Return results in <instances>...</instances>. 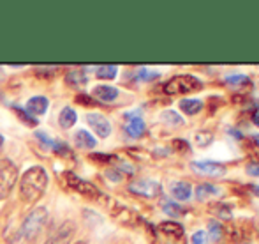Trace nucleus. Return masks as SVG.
<instances>
[{
  "instance_id": "f257e3e1",
  "label": "nucleus",
  "mask_w": 259,
  "mask_h": 244,
  "mask_svg": "<svg viewBox=\"0 0 259 244\" xmlns=\"http://www.w3.org/2000/svg\"><path fill=\"white\" fill-rule=\"evenodd\" d=\"M48 186V173L42 166H32L23 173L20 183V198L25 203H34L45 195Z\"/></svg>"
},
{
  "instance_id": "f03ea898",
  "label": "nucleus",
  "mask_w": 259,
  "mask_h": 244,
  "mask_svg": "<svg viewBox=\"0 0 259 244\" xmlns=\"http://www.w3.org/2000/svg\"><path fill=\"white\" fill-rule=\"evenodd\" d=\"M203 87L201 80H198L192 75H178L167 80L164 85V92L167 96H182V94H189L192 90H199Z\"/></svg>"
},
{
  "instance_id": "7ed1b4c3",
  "label": "nucleus",
  "mask_w": 259,
  "mask_h": 244,
  "mask_svg": "<svg viewBox=\"0 0 259 244\" xmlns=\"http://www.w3.org/2000/svg\"><path fill=\"white\" fill-rule=\"evenodd\" d=\"M46 220H48V211L45 207H37L34 209L23 221V227H21V232H23V237L27 241H34L39 234L42 232L46 225Z\"/></svg>"
},
{
  "instance_id": "20e7f679",
  "label": "nucleus",
  "mask_w": 259,
  "mask_h": 244,
  "mask_svg": "<svg viewBox=\"0 0 259 244\" xmlns=\"http://www.w3.org/2000/svg\"><path fill=\"white\" fill-rule=\"evenodd\" d=\"M18 179V166L11 159H0V200L11 195Z\"/></svg>"
},
{
  "instance_id": "39448f33",
  "label": "nucleus",
  "mask_w": 259,
  "mask_h": 244,
  "mask_svg": "<svg viewBox=\"0 0 259 244\" xmlns=\"http://www.w3.org/2000/svg\"><path fill=\"white\" fill-rule=\"evenodd\" d=\"M191 168L194 170L198 176H205V177H222L226 173V165L221 163H213V161H192Z\"/></svg>"
},
{
  "instance_id": "423d86ee",
  "label": "nucleus",
  "mask_w": 259,
  "mask_h": 244,
  "mask_svg": "<svg viewBox=\"0 0 259 244\" xmlns=\"http://www.w3.org/2000/svg\"><path fill=\"white\" fill-rule=\"evenodd\" d=\"M131 191L136 193L140 196H145V198H154V196L160 195L162 191V186L155 181H150V179H141V181H136V183L131 184Z\"/></svg>"
},
{
  "instance_id": "0eeeda50",
  "label": "nucleus",
  "mask_w": 259,
  "mask_h": 244,
  "mask_svg": "<svg viewBox=\"0 0 259 244\" xmlns=\"http://www.w3.org/2000/svg\"><path fill=\"white\" fill-rule=\"evenodd\" d=\"M87 122L89 126L96 131L97 136L101 138H108L111 134V124H109L108 119L101 114H89L87 115Z\"/></svg>"
},
{
  "instance_id": "6e6552de",
  "label": "nucleus",
  "mask_w": 259,
  "mask_h": 244,
  "mask_svg": "<svg viewBox=\"0 0 259 244\" xmlns=\"http://www.w3.org/2000/svg\"><path fill=\"white\" fill-rule=\"evenodd\" d=\"M72 235H74V225L64 223L45 244H69L72 241Z\"/></svg>"
},
{
  "instance_id": "1a4fd4ad",
  "label": "nucleus",
  "mask_w": 259,
  "mask_h": 244,
  "mask_svg": "<svg viewBox=\"0 0 259 244\" xmlns=\"http://www.w3.org/2000/svg\"><path fill=\"white\" fill-rule=\"evenodd\" d=\"M160 232L166 234L169 239H173L175 242H180V244L184 242L185 230L180 223H177V221H164V223H160Z\"/></svg>"
},
{
  "instance_id": "9d476101",
  "label": "nucleus",
  "mask_w": 259,
  "mask_h": 244,
  "mask_svg": "<svg viewBox=\"0 0 259 244\" xmlns=\"http://www.w3.org/2000/svg\"><path fill=\"white\" fill-rule=\"evenodd\" d=\"M92 96L96 97V99L103 101V103H111V101H115L116 97H118V90L111 85H97L96 89H94Z\"/></svg>"
},
{
  "instance_id": "9b49d317",
  "label": "nucleus",
  "mask_w": 259,
  "mask_h": 244,
  "mask_svg": "<svg viewBox=\"0 0 259 244\" xmlns=\"http://www.w3.org/2000/svg\"><path fill=\"white\" fill-rule=\"evenodd\" d=\"M125 133L133 138H140L145 133V122L141 117L138 115H129L127 117V126H125Z\"/></svg>"
},
{
  "instance_id": "f8f14e48",
  "label": "nucleus",
  "mask_w": 259,
  "mask_h": 244,
  "mask_svg": "<svg viewBox=\"0 0 259 244\" xmlns=\"http://www.w3.org/2000/svg\"><path fill=\"white\" fill-rule=\"evenodd\" d=\"M48 104L50 103H48V99H46V97L35 96V97H32V99L27 103V110H28V114L39 117V115H45L46 114V110H48Z\"/></svg>"
},
{
  "instance_id": "ddd939ff",
  "label": "nucleus",
  "mask_w": 259,
  "mask_h": 244,
  "mask_svg": "<svg viewBox=\"0 0 259 244\" xmlns=\"http://www.w3.org/2000/svg\"><path fill=\"white\" fill-rule=\"evenodd\" d=\"M171 193H173V196L177 200H189L192 195V188L189 183L180 181V183H175L173 186H171Z\"/></svg>"
},
{
  "instance_id": "4468645a",
  "label": "nucleus",
  "mask_w": 259,
  "mask_h": 244,
  "mask_svg": "<svg viewBox=\"0 0 259 244\" xmlns=\"http://www.w3.org/2000/svg\"><path fill=\"white\" fill-rule=\"evenodd\" d=\"M180 110L185 115H198L203 110V101L201 99H182L180 101Z\"/></svg>"
},
{
  "instance_id": "2eb2a0df",
  "label": "nucleus",
  "mask_w": 259,
  "mask_h": 244,
  "mask_svg": "<svg viewBox=\"0 0 259 244\" xmlns=\"http://www.w3.org/2000/svg\"><path fill=\"white\" fill-rule=\"evenodd\" d=\"M78 121V117H76V112L72 110L71 107H65L64 110L60 112V115H58V124H60L64 129H69V127H72Z\"/></svg>"
},
{
  "instance_id": "dca6fc26",
  "label": "nucleus",
  "mask_w": 259,
  "mask_h": 244,
  "mask_svg": "<svg viewBox=\"0 0 259 244\" xmlns=\"http://www.w3.org/2000/svg\"><path fill=\"white\" fill-rule=\"evenodd\" d=\"M67 177H69V181H71V184H78V186H74V188L79 189L83 195L90 196V198H96V196H99V191H97L92 184L85 183V181H79L78 177H72V176H67Z\"/></svg>"
},
{
  "instance_id": "f3484780",
  "label": "nucleus",
  "mask_w": 259,
  "mask_h": 244,
  "mask_svg": "<svg viewBox=\"0 0 259 244\" xmlns=\"http://www.w3.org/2000/svg\"><path fill=\"white\" fill-rule=\"evenodd\" d=\"M208 211H210L211 214H215L217 218H221V220H231V216H233L231 207L226 205V203H222V202L211 203V205L208 207Z\"/></svg>"
},
{
  "instance_id": "a211bd4d",
  "label": "nucleus",
  "mask_w": 259,
  "mask_h": 244,
  "mask_svg": "<svg viewBox=\"0 0 259 244\" xmlns=\"http://www.w3.org/2000/svg\"><path fill=\"white\" fill-rule=\"evenodd\" d=\"M74 140H76V144H78L79 147H83V149L96 147V138H94L92 134H90L89 131H85V129H79L78 133H76Z\"/></svg>"
},
{
  "instance_id": "6ab92c4d",
  "label": "nucleus",
  "mask_w": 259,
  "mask_h": 244,
  "mask_svg": "<svg viewBox=\"0 0 259 244\" xmlns=\"http://www.w3.org/2000/svg\"><path fill=\"white\" fill-rule=\"evenodd\" d=\"M219 195V189L215 188L213 184H199L198 189H196V196H198V200H208L210 196H215Z\"/></svg>"
},
{
  "instance_id": "aec40b11",
  "label": "nucleus",
  "mask_w": 259,
  "mask_h": 244,
  "mask_svg": "<svg viewBox=\"0 0 259 244\" xmlns=\"http://www.w3.org/2000/svg\"><path fill=\"white\" fill-rule=\"evenodd\" d=\"M208 234L213 241H221L222 235H224V227L221 225V221L217 220H210L208 221Z\"/></svg>"
},
{
  "instance_id": "412c9836",
  "label": "nucleus",
  "mask_w": 259,
  "mask_h": 244,
  "mask_svg": "<svg viewBox=\"0 0 259 244\" xmlns=\"http://www.w3.org/2000/svg\"><path fill=\"white\" fill-rule=\"evenodd\" d=\"M226 83H229V85L233 87H245V85H250V78L245 75H231L226 78Z\"/></svg>"
},
{
  "instance_id": "4be33fe9",
  "label": "nucleus",
  "mask_w": 259,
  "mask_h": 244,
  "mask_svg": "<svg viewBox=\"0 0 259 244\" xmlns=\"http://www.w3.org/2000/svg\"><path fill=\"white\" fill-rule=\"evenodd\" d=\"M194 140H196V144H198L199 147H205V145L211 144V140H213V133H211V131H206V129L198 131V133H196V136H194Z\"/></svg>"
},
{
  "instance_id": "5701e85b",
  "label": "nucleus",
  "mask_w": 259,
  "mask_h": 244,
  "mask_svg": "<svg viewBox=\"0 0 259 244\" xmlns=\"http://www.w3.org/2000/svg\"><path fill=\"white\" fill-rule=\"evenodd\" d=\"M116 65H101L99 69H97V76L103 80H113L116 76Z\"/></svg>"
},
{
  "instance_id": "b1692460",
  "label": "nucleus",
  "mask_w": 259,
  "mask_h": 244,
  "mask_svg": "<svg viewBox=\"0 0 259 244\" xmlns=\"http://www.w3.org/2000/svg\"><path fill=\"white\" fill-rule=\"evenodd\" d=\"M164 211H166V214H169L173 218L184 214V209H182V205H178V202H166L164 203Z\"/></svg>"
},
{
  "instance_id": "393cba45",
  "label": "nucleus",
  "mask_w": 259,
  "mask_h": 244,
  "mask_svg": "<svg viewBox=\"0 0 259 244\" xmlns=\"http://www.w3.org/2000/svg\"><path fill=\"white\" fill-rule=\"evenodd\" d=\"M171 145H173V149L177 152H184V154H187V152L191 151V145H189L185 140H173Z\"/></svg>"
},
{
  "instance_id": "a878e982",
  "label": "nucleus",
  "mask_w": 259,
  "mask_h": 244,
  "mask_svg": "<svg viewBox=\"0 0 259 244\" xmlns=\"http://www.w3.org/2000/svg\"><path fill=\"white\" fill-rule=\"evenodd\" d=\"M162 121L164 122H171V124H175V126H180V124H182V119L178 117L175 112H164V114H162Z\"/></svg>"
},
{
  "instance_id": "bb28decb",
  "label": "nucleus",
  "mask_w": 259,
  "mask_h": 244,
  "mask_svg": "<svg viewBox=\"0 0 259 244\" xmlns=\"http://www.w3.org/2000/svg\"><path fill=\"white\" fill-rule=\"evenodd\" d=\"M192 244H208V235H206V232H203V230H199V232H196L194 235H192Z\"/></svg>"
},
{
  "instance_id": "cd10ccee",
  "label": "nucleus",
  "mask_w": 259,
  "mask_h": 244,
  "mask_svg": "<svg viewBox=\"0 0 259 244\" xmlns=\"http://www.w3.org/2000/svg\"><path fill=\"white\" fill-rule=\"evenodd\" d=\"M247 173L252 177H259V163L257 161H252L247 165Z\"/></svg>"
},
{
  "instance_id": "c85d7f7f",
  "label": "nucleus",
  "mask_w": 259,
  "mask_h": 244,
  "mask_svg": "<svg viewBox=\"0 0 259 244\" xmlns=\"http://www.w3.org/2000/svg\"><path fill=\"white\" fill-rule=\"evenodd\" d=\"M252 121H254V124H256V126L259 127V112H257V114H256V115H254V117H252Z\"/></svg>"
},
{
  "instance_id": "c756f323",
  "label": "nucleus",
  "mask_w": 259,
  "mask_h": 244,
  "mask_svg": "<svg viewBox=\"0 0 259 244\" xmlns=\"http://www.w3.org/2000/svg\"><path fill=\"white\" fill-rule=\"evenodd\" d=\"M254 142H256V145L259 147V134H254Z\"/></svg>"
},
{
  "instance_id": "7c9ffc66",
  "label": "nucleus",
  "mask_w": 259,
  "mask_h": 244,
  "mask_svg": "<svg viewBox=\"0 0 259 244\" xmlns=\"http://www.w3.org/2000/svg\"><path fill=\"white\" fill-rule=\"evenodd\" d=\"M74 244H89V242H85V241H78V242H74Z\"/></svg>"
},
{
  "instance_id": "2f4dec72",
  "label": "nucleus",
  "mask_w": 259,
  "mask_h": 244,
  "mask_svg": "<svg viewBox=\"0 0 259 244\" xmlns=\"http://www.w3.org/2000/svg\"><path fill=\"white\" fill-rule=\"evenodd\" d=\"M2 144H4V138H2V136H0V147H2Z\"/></svg>"
}]
</instances>
